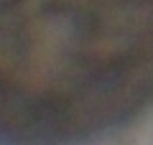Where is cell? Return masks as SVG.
<instances>
[{
  "mask_svg": "<svg viewBox=\"0 0 153 145\" xmlns=\"http://www.w3.org/2000/svg\"><path fill=\"white\" fill-rule=\"evenodd\" d=\"M138 10L146 0H0V94L31 99L33 84L38 97L41 74L64 76L71 97L110 89L130 64Z\"/></svg>",
  "mask_w": 153,
  "mask_h": 145,
  "instance_id": "cell-1",
  "label": "cell"
}]
</instances>
